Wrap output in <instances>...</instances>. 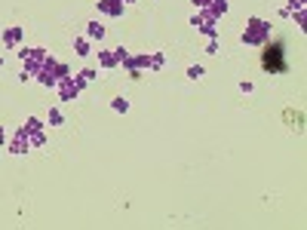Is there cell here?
I'll list each match as a JSON object with an SVG mask.
<instances>
[{
    "label": "cell",
    "instance_id": "cell-15",
    "mask_svg": "<svg viewBox=\"0 0 307 230\" xmlns=\"http://www.w3.org/2000/svg\"><path fill=\"white\" fill-rule=\"evenodd\" d=\"M28 141H31V148H40L43 141H46V138H43V129H40V132H28Z\"/></svg>",
    "mask_w": 307,
    "mask_h": 230
},
{
    "label": "cell",
    "instance_id": "cell-16",
    "mask_svg": "<svg viewBox=\"0 0 307 230\" xmlns=\"http://www.w3.org/2000/svg\"><path fill=\"white\" fill-rule=\"evenodd\" d=\"M148 68L160 71V68H163V56H160V52H154V56H148Z\"/></svg>",
    "mask_w": 307,
    "mask_h": 230
},
{
    "label": "cell",
    "instance_id": "cell-1",
    "mask_svg": "<svg viewBox=\"0 0 307 230\" xmlns=\"http://www.w3.org/2000/svg\"><path fill=\"white\" fill-rule=\"evenodd\" d=\"M34 77H37L43 86H59L65 77H71V71L65 68V65H59V62H52V59H46L43 65H40V71H37V74H34Z\"/></svg>",
    "mask_w": 307,
    "mask_h": 230
},
{
    "label": "cell",
    "instance_id": "cell-22",
    "mask_svg": "<svg viewBox=\"0 0 307 230\" xmlns=\"http://www.w3.org/2000/svg\"><path fill=\"white\" fill-rule=\"evenodd\" d=\"M194 3H197V6H200V9H206V6L212 3V0H194Z\"/></svg>",
    "mask_w": 307,
    "mask_h": 230
},
{
    "label": "cell",
    "instance_id": "cell-12",
    "mask_svg": "<svg viewBox=\"0 0 307 230\" xmlns=\"http://www.w3.org/2000/svg\"><path fill=\"white\" fill-rule=\"evenodd\" d=\"M99 62H102L104 68H114V65H117V56H114V52H99Z\"/></svg>",
    "mask_w": 307,
    "mask_h": 230
},
{
    "label": "cell",
    "instance_id": "cell-18",
    "mask_svg": "<svg viewBox=\"0 0 307 230\" xmlns=\"http://www.w3.org/2000/svg\"><path fill=\"white\" fill-rule=\"evenodd\" d=\"M74 49L80 52V56H89V40H83V37H80V40H74Z\"/></svg>",
    "mask_w": 307,
    "mask_h": 230
},
{
    "label": "cell",
    "instance_id": "cell-4",
    "mask_svg": "<svg viewBox=\"0 0 307 230\" xmlns=\"http://www.w3.org/2000/svg\"><path fill=\"white\" fill-rule=\"evenodd\" d=\"M19 59L25 62V71H31V74H37L40 65L46 62V52L43 49H19Z\"/></svg>",
    "mask_w": 307,
    "mask_h": 230
},
{
    "label": "cell",
    "instance_id": "cell-3",
    "mask_svg": "<svg viewBox=\"0 0 307 230\" xmlns=\"http://www.w3.org/2000/svg\"><path fill=\"white\" fill-rule=\"evenodd\" d=\"M215 22H218V19H215L209 9H200V12L194 15V22H191V25L200 31V34H209V37H215V31H218V25H215Z\"/></svg>",
    "mask_w": 307,
    "mask_h": 230
},
{
    "label": "cell",
    "instance_id": "cell-23",
    "mask_svg": "<svg viewBox=\"0 0 307 230\" xmlns=\"http://www.w3.org/2000/svg\"><path fill=\"white\" fill-rule=\"evenodd\" d=\"M0 145H3V129H0Z\"/></svg>",
    "mask_w": 307,
    "mask_h": 230
},
{
    "label": "cell",
    "instance_id": "cell-21",
    "mask_svg": "<svg viewBox=\"0 0 307 230\" xmlns=\"http://www.w3.org/2000/svg\"><path fill=\"white\" fill-rule=\"evenodd\" d=\"M49 123H52V126H59V123H62V114H59V111H49Z\"/></svg>",
    "mask_w": 307,
    "mask_h": 230
},
{
    "label": "cell",
    "instance_id": "cell-6",
    "mask_svg": "<svg viewBox=\"0 0 307 230\" xmlns=\"http://www.w3.org/2000/svg\"><path fill=\"white\" fill-rule=\"evenodd\" d=\"M264 68H267V71H280V68H283V62H280V46H270V49L264 52Z\"/></svg>",
    "mask_w": 307,
    "mask_h": 230
},
{
    "label": "cell",
    "instance_id": "cell-24",
    "mask_svg": "<svg viewBox=\"0 0 307 230\" xmlns=\"http://www.w3.org/2000/svg\"><path fill=\"white\" fill-rule=\"evenodd\" d=\"M120 3H132V0H120Z\"/></svg>",
    "mask_w": 307,
    "mask_h": 230
},
{
    "label": "cell",
    "instance_id": "cell-20",
    "mask_svg": "<svg viewBox=\"0 0 307 230\" xmlns=\"http://www.w3.org/2000/svg\"><path fill=\"white\" fill-rule=\"evenodd\" d=\"M126 108H129V101H126V98H114V111H126Z\"/></svg>",
    "mask_w": 307,
    "mask_h": 230
},
{
    "label": "cell",
    "instance_id": "cell-2",
    "mask_svg": "<svg viewBox=\"0 0 307 230\" xmlns=\"http://www.w3.org/2000/svg\"><path fill=\"white\" fill-rule=\"evenodd\" d=\"M267 34H270V25H264L261 19H252V22L246 25L243 43H249V46H261V43L267 40Z\"/></svg>",
    "mask_w": 307,
    "mask_h": 230
},
{
    "label": "cell",
    "instance_id": "cell-5",
    "mask_svg": "<svg viewBox=\"0 0 307 230\" xmlns=\"http://www.w3.org/2000/svg\"><path fill=\"white\" fill-rule=\"evenodd\" d=\"M56 89H59V95H62L65 101H74V98L80 95V89H83V86H80V80H77V77H65V80L56 86Z\"/></svg>",
    "mask_w": 307,
    "mask_h": 230
},
{
    "label": "cell",
    "instance_id": "cell-13",
    "mask_svg": "<svg viewBox=\"0 0 307 230\" xmlns=\"http://www.w3.org/2000/svg\"><path fill=\"white\" fill-rule=\"evenodd\" d=\"M77 80H80V86H86V83H93V80H96V71H93V68H86V71H80V77H77Z\"/></svg>",
    "mask_w": 307,
    "mask_h": 230
},
{
    "label": "cell",
    "instance_id": "cell-14",
    "mask_svg": "<svg viewBox=\"0 0 307 230\" xmlns=\"http://www.w3.org/2000/svg\"><path fill=\"white\" fill-rule=\"evenodd\" d=\"M298 9H304V0H289V6L283 9V15H292V12H298Z\"/></svg>",
    "mask_w": 307,
    "mask_h": 230
},
{
    "label": "cell",
    "instance_id": "cell-10",
    "mask_svg": "<svg viewBox=\"0 0 307 230\" xmlns=\"http://www.w3.org/2000/svg\"><path fill=\"white\" fill-rule=\"evenodd\" d=\"M3 40H6V46H15L22 40V28H9L6 34H3Z\"/></svg>",
    "mask_w": 307,
    "mask_h": 230
},
{
    "label": "cell",
    "instance_id": "cell-8",
    "mask_svg": "<svg viewBox=\"0 0 307 230\" xmlns=\"http://www.w3.org/2000/svg\"><path fill=\"white\" fill-rule=\"evenodd\" d=\"M99 12H104V15H120V12H123V3H120V0H99Z\"/></svg>",
    "mask_w": 307,
    "mask_h": 230
},
{
    "label": "cell",
    "instance_id": "cell-7",
    "mask_svg": "<svg viewBox=\"0 0 307 230\" xmlns=\"http://www.w3.org/2000/svg\"><path fill=\"white\" fill-rule=\"evenodd\" d=\"M28 148H31V141H28V132H25V129H19V135L12 138V148H9V151H12V153H25Z\"/></svg>",
    "mask_w": 307,
    "mask_h": 230
},
{
    "label": "cell",
    "instance_id": "cell-9",
    "mask_svg": "<svg viewBox=\"0 0 307 230\" xmlns=\"http://www.w3.org/2000/svg\"><path fill=\"white\" fill-rule=\"evenodd\" d=\"M86 34H89V40H102V37H104V28H102L99 22H89Z\"/></svg>",
    "mask_w": 307,
    "mask_h": 230
},
{
    "label": "cell",
    "instance_id": "cell-17",
    "mask_svg": "<svg viewBox=\"0 0 307 230\" xmlns=\"http://www.w3.org/2000/svg\"><path fill=\"white\" fill-rule=\"evenodd\" d=\"M40 126H43V123L31 117V120H25V126H22V129H25V132H40Z\"/></svg>",
    "mask_w": 307,
    "mask_h": 230
},
{
    "label": "cell",
    "instance_id": "cell-19",
    "mask_svg": "<svg viewBox=\"0 0 307 230\" xmlns=\"http://www.w3.org/2000/svg\"><path fill=\"white\" fill-rule=\"evenodd\" d=\"M188 77H191V80H197V77H203V68H200V65H194V68L188 71Z\"/></svg>",
    "mask_w": 307,
    "mask_h": 230
},
{
    "label": "cell",
    "instance_id": "cell-11",
    "mask_svg": "<svg viewBox=\"0 0 307 230\" xmlns=\"http://www.w3.org/2000/svg\"><path fill=\"white\" fill-rule=\"evenodd\" d=\"M206 9H209V12H212V15H215V19H218V15H221V12H224V9H227V0H212V3H209V6H206Z\"/></svg>",
    "mask_w": 307,
    "mask_h": 230
}]
</instances>
